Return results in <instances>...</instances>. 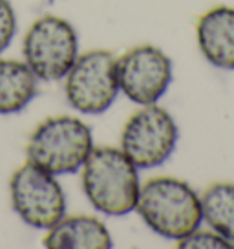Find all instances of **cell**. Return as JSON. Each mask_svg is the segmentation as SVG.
<instances>
[{"mask_svg": "<svg viewBox=\"0 0 234 249\" xmlns=\"http://www.w3.org/2000/svg\"><path fill=\"white\" fill-rule=\"evenodd\" d=\"M39 92V79L24 61L0 59V116L22 112Z\"/></svg>", "mask_w": 234, "mask_h": 249, "instance_id": "cell-11", "label": "cell"}, {"mask_svg": "<svg viewBox=\"0 0 234 249\" xmlns=\"http://www.w3.org/2000/svg\"><path fill=\"white\" fill-rule=\"evenodd\" d=\"M64 79L68 105L86 116L106 112L119 95L117 57L108 50L79 53Z\"/></svg>", "mask_w": 234, "mask_h": 249, "instance_id": "cell-5", "label": "cell"}, {"mask_svg": "<svg viewBox=\"0 0 234 249\" xmlns=\"http://www.w3.org/2000/svg\"><path fill=\"white\" fill-rule=\"evenodd\" d=\"M180 130L174 117L157 103L143 105L121 132V150L137 169H154L172 156Z\"/></svg>", "mask_w": 234, "mask_h": 249, "instance_id": "cell-7", "label": "cell"}, {"mask_svg": "<svg viewBox=\"0 0 234 249\" xmlns=\"http://www.w3.org/2000/svg\"><path fill=\"white\" fill-rule=\"evenodd\" d=\"M201 216L216 233L234 242V183H212L201 196Z\"/></svg>", "mask_w": 234, "mask_h": 249, "instance_id": "cell-12", "label": "cell"}, {"mask_svg": "<svg viewBox=\"0 0 234 249\" xmlns=\"http://www.w3.org/2000/svg\"><path fill=\"white\" fill-rule=\"evenodd\" d=\"M203 57L219 70H234V8L216 6L203 13L196 26Z\"/></svg>", "mask_w": 234, "mask_h": 249, "instance_id": "cell-9", "label": "cell"}, {"mask_svg": "<svg viewBox=\"0 0 234 249\" xmlns=\"http://www.w3.org/2000/svg\"><path fill=\"white\" fill-rule=\"evenodd\" d=\"M11 205L24 224L48 231L66 214V195L57 176L26 161L9 181Z\"/></svg>", "mask_w": 234, "mask_h": 249, "instance_id": "cell-6", "label": "cell"}, {"mask_svg": "<svg viewBox=\"0 0 234 249\" xmlns=\"http://www.w3.org/2000/svg\"><path fill=\"white\" fill-rule=\"evenodd\" d=\"M44 246L50 249H108L114 242L99 218L90 214H64L46 231Z\"/></svg>", "mask_w": 234, "mask_h": 249, "instance_id": "cell-10", "label": "cell"}, {"mask_svg": "<svg viewBox=\"0 0 234 249\" xmlns=\"http://www.w3.org/2000/svg\"><path fill=\"white\" fill-rule=\"evenodd\" d=\"M17 33V15L9 0H0V55L9 48Z\"/></svg>", "mask_w": 234, "mask_h": 249, "instance_id": "cell-14", "label": "cell"}, {"mask_svg": "<svg viewBox=\"0 0 234 249\" xmlns=\"http://www.w3.org/2000/svg\"><path fill=\"white\" fill-rule=\"evenodd\" d=\"M135 211L149 229L167 240H181L203 222L198 193L187 181L170 176L143 183Z\"/></svg>", "mask_w": 234, "mask_h": 249, "instance_id": "cell-2", "label": "cell"}, {"mask_svg": "<svg viewBox=\"0 0 234 249\" xmlns=\"http://www.w3.org/2000/svg\"><path fill=\"white\" fill-rule=\"evenodd\" d=\"M24 62L39 81H61L79 57V37L66 18L40 17L26 31Z\"/></svg>", "mask_w": 234, "mask_h": 249, "instance_id": "cell-4", "label": "cell"}, {"mask_svg": "<svg viewBox=\"0 0 234 249\" xmlns=\"http://www.w3.org/2000/svg\"><path fill=\"white\" fill-rule=\"evenodd\" d=\"M81 181L88 202L108 216H125L135 211L139 198V169L114 147H94L81 167Z\"/></svg>", "mask_w": 234, "mask_h": 249, "instance_id": "cell-1", "label": "cell"}, {"mask_svg": "<svg viewBox=\"0 0 234 249\" xmlns=\"http://www.w3.org/2000/svg\"><path fill=\"white\" fill-rule=\"evenodd\" d=\"M178 248L183 249H227L234 248V242L227 240L225 236L216 233L214 229L211 231H201L200 227L194 229L190 234L183 236L178 240Z\"/></svg>", "mask_w": 234, "mask_h": 249, "instance_id": "cell-13", "label": "cell"}, {"mask_svg": "<svg viewBox=\"0 0 234 249\" xmlns=\"http://www.w3.org/2000/svg\"><path fill=\"white\" fill-rule=\"evenodd\" d=\"M94 148L92 128L73 116L50 117L35 128L26 145L28 161L53 176L73 174Z\"/></svg>", "mask_w": 234, "mask_h": 249, "instance_id": "cell-3", "label": "cell"}, {"mask_svg": "<svg viewBox=\"0 0 234 249\" xmlns=\"http://www.w3.org/2000/svg\"><path fill=\"white\" fill-rule=\"evenodd\" d=\"M119 92L135 105H154L172 83V61L152 44L130 48L117 59Z\"/></svg>", "mask_w": 234, "mask_h": 249, "instance_id": "cell-8", "label": "cell"}]
</instances>
